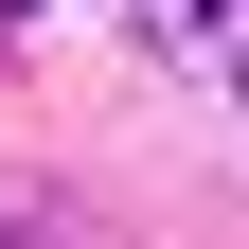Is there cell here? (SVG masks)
Segmentation results:
<instances>
[{
    "label": "cell",
    "instance_id": "3957f363",
    "mask_svg": "<svg viewBox=\"0 0 249 249\" xmlns=\"http://www.w3.org/2000/svg\"><path fill=\"white\" fill-rule=\"evenodd\" d=\"M178 18H196V0H178Z\"/></svg>",
    "mask_w": 249,
    "mask_h": 249
},
{
    "label": "cell",
    "instance_id": "7a4b0ae2",
    "mask_svg": "<svg viewBox=\"0 0 249 249\" xmlns=\"http://www.w3.org/2000/svg\"><path fill=\"white\" fill-rule=\"evenodd\" d=\"M0 249H36V231H18V213H0Z\"/></svg>",
    "mask_w": 249,
    "mask_h": 249
},
{
    "label": "cell",
    "instance_id": "6da1fadb",
    "mask_svg": "<svg viewBox=\"0 0 249 249\" xmlns=\"http://www.w3.org/2000/svg\"><path fill=\"white\" fill-rule=\"evenodd\" d=\"M18 18H36V0H0V36H18Z\"/></svg>",
    "mask_w": 249,
    "mask_h": 249
}]
</instances>
